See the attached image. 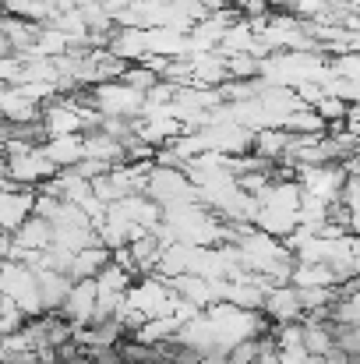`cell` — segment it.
<instances>
[{
	"label": "cell",
	"mask_w": 360,
	"mask_h": 364,
	"mask_svg": "<svg viewBox=\"0 0 360 364\" xmlns=\"http://www.w3.org/2000/svg\"><path fill=\"white\" fill-rule=\"evenodd\" d=\"M148 103V92L134 89L131 82L124 78H114V82H99L92 89V110H99L103 117H117V121H134L141 117Z\"/></svg>",
	"instance_id": "obj_1"
},
{
	"label": "cell",
	"mask_w": 360,
	"mask_h": 364,
	"mask_svg": "<svg viewBox=\"0 0 360 364\" xmlns=\"http://www.w3.org/2000/svg\"><path fill=\"white\" fill-rule=\"evenodd\" d=\"M315 110L322 114L325 124H339V121H347V114H350L347 100H343V96H332V92H325V96L315 103Z\"/></svg>",
	"instance_id": "obj_3"
},
{
	"label": "cell",
	"mask_w": 360,
	"mask_h": 364,
	"mask_svg": "<svg viewBox=\"0 0 360 364\" xmlns=\"http://www.w3.org/2000/svg\"><path fill=\"white\" fill-rule=\"evenodd\" d=\"M332 75H339V78H347V82H360V53H339L336 60H332Z\"/></svg>",
	"instance_id": "obj_4"
},
{
	"label": "cell",
	"mask_w": 360,
	"mask_h": 364,
	"mask_svg": "<svg viewBox=\"0 0 360 364\" xmlns=\"http://www.w3.org/2000/svg\"><path fill=\"white\" fill-rule=\"evenodd\" d=\"M46 156L60 166V170H75L85 156H89V141L85 134H57V138H46Z\"/></svg>",
	"instance_id": "obj_2"
}]
</instances>
